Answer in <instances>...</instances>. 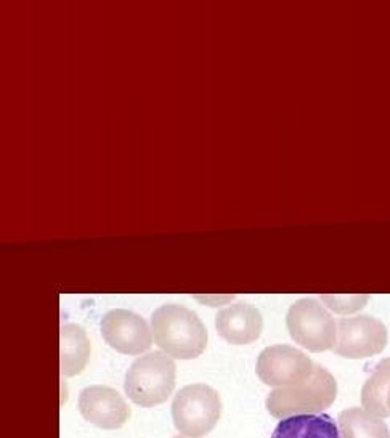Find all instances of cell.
I'll return each instance as SVG.
<instances>
[{"instance_id":"cell-1","label":"cell","mask_w":390,"mask_h":438,"mask_svg":"<svg viewBox=\"0 0 390 438\" xmlns=\"http://www.w3.org/2000/svg\"><path fill=\"white\" fill-rule=\"evenodd\" d=\"M153 339L175 359H193L204 352L207 329L199 316L183 305L165 303L151 316Z\"/></svg>"},{"instance_id":"cell-2","label":"cell","mask_w":390,"mask_h":438,"mask_svg":"<svg viewBox=\"0 0 390 438\" xmlns=\"http://www.w3.org/2000/svg\"><path fill=\"white\" fill-rule=\"evenodd\" d=\"M336 397V379L328 369L316 365L313 374L304 384L272 390L266 398V409L278 419L299 414H320L331 406Z\"/></svg>"},{"instance_id":"cell-3","label":"cell","mask_w":390,"mask_h":438,"mask_svg":"<svg viewBox=\"0 0 390 438\" xmlns=\"http://www.w3.org/2000/svg\"><path fill=\"white\" fill-rule=\"evenodd\" d=\"M175 361L162 352H151L133 361L127 369L124 389L127 397L143 408L169 400L175 387Z\"/></svg>"},{"instance_id":"cell-4","label":"cell","mask_w":390,"mask_h":438,"mask_svg":"<svg viewBox=\"0 0 390 438\" xmlns=\"http://www.w3.org/2000/svg\"><path fill=\"white\" fill-rule=\"evenodd\" d=\"M222 414L218 393L206 384H191L177 392L172 401V421L185 436L201 438L214 430Z\"/></svg>"},{"instance_id":"cell-5","label":"cell","mask_w":390,"mask_h":438,"mask_svg":"<svg viewBox=\"0 0 390 438\" xmlns=\"http://www.w3.org/2000/svg\"><path fill=\"white\" fill-rule=\"evenodd\" d=\"M287 331L292 341L308 352L334 350L337 342V321L316 299H300L286 315Z\"/></svg>"},{"instance_id":"cell-6","label":"cell","mask_w":390,"mask_h":438,"mask_svg":"<svg viewBox=\"0 0 390 438\" xmlns=\"http://www.w3.org/2000/svg\"><path fill=\"white\" fill-rule=\"evenodd\" d=\"M315 363L291 345L266 347L257 358L255 372L270 387H294L307 382L315 371Z\"/></svg>"},{"instance_id":"cell-7","label":"cell","mask_w":390,"mask_h":438,"mask_svg":"<svg viewBox=\"0 0 390 438\" xmlns=\"http://www.w3.org/2000/svg\"><path fill=\"white\" fill-rule=\"evenodd\" d=\"M388 341L385 324L374 316H353L337 321V342L334 353L350 359H361L384 352Z\"/></svg>"},{"instance_id":"cell-8","label":"cell","mask_w":390,"mask_h":438,"mask_svg":"<svg viewBox=\"0 0 390 438\" xmlns=\"http://www.w3.org/2000/svg\"><path fill=\"white\" fill-rule=\"evenodd\" d=\"M102 336L105 342L124 355H140L148 352L153 342V332L140 315L130 310H109L103 315Z\"/></svg>"},{"instance_id":"cell-9","label":"cell","mask_w":390,"mask_h":438,"mask_svg":"<svg viewBox=\"0 0 390 438\" xmlns=\"http://www.w3.org/2000/svg\"><path fill=\"white\" fill-rule=\"evenodd\" d=\"M82 418L100 429H120L130 416V408L120 393L106 385H92L79 393Z\"/></svg>"},{"instance_id":"cell-10","label":"cell","mask_w":390,"mask_h":438,"mask_svg":"<svg viewBox=\"0 0 390 438\" xmlns=\"http://www.w3.org/2000/svg\"><path fill=\"white\" fill-rule=\"evenodd\" d=\"M215 327L218 336L227 342L246 345L260 337L263 320L254 305L236 303L228 308L218 310L215 316Z\"/></svg>"},{"instance_id":"cell-11","label":"cell","mask_w":390,"mask_h":438,"mask_svg":"<svg viewBox=\"0 0 390 438\" xmlns=\"http://www.w3.org/2000/svg\"><path fill=\"white\" fill-rule=\"evenodd\" d=\"M270 438H342L339 425L331 416L299 414L284 418L276 425Z\"/></svg>"},{"instance_id":"cell-12","label":"cell","mask_w":390,"mask_h":438,"mask_svg":"<svg viewBox=\"0 0 390 438\" xmlns=\"http://www.w3.org/2000/svg\"><path fill=\"white\" fill-rule=\"evenodd\" d=\"M90 358V342L81 326L66 323L60 327V371L72 377L84 371Z\"/></svg>"},{"instance_id":"cell-13","label":"cell","mask_w":390,"mask_h":438,"mask_svg":"<svg viewBox=\"0 0 390 438\" xmlns=\"http://www.w3.org/2000/svg\"><path fill=\"white\" fill-rule=\"evenodd\" d=\"M388 392H390V358L379 361L373 374L364 382L361 389L363 409L376 418H390L388 408Z\"/></svg>"},{"instance_id":"cell-14","label":"cell","mask_w":390,"mask_h":438,"mask_svg":"<svg viewBox=\"0 0 390 438\" xmlns=\"http://www.w3.org/2000/svg\"><path fill=\"white\" fill-rule=\"evenodd\" d=\"M337 425L342 438H390V430L382 419L363 408L342 411Z\"/></svg>"},{"instance_id":"cell-15","label":"cell","mask_w":390,"mask_h":438,"mask_svg":"<svg viewBox=\"0 0 390 438\" xmlns=\"http://www.w3.org/2000/svg\"><path fill=\"white\" fill-rule=\"evenodd\" d=\"M321 302L334 313L350 315L361 310L370 300V295H320Z\"/></svg>"},{"instance_id":"cell-16","label":"cell","mask_w":390,"mask_h":438,"mask_svg":"<svg viewBox=\"0 0 390 438\" xmlns=\"http://www.w3.org/2000/svg\"><path fill=\"white\" fill-rule=\"evenodd\" d=\"M174 438H191V436H185V435H178V436H174Z\"/></svg>"},{"instance_id":"cell-17","label":"cell","mask_w":390,"mask_h":438,"mask_svg":"<svg viewBox=\"0 0 390 438\" xmlns=\"http://www.w3.org/2000/svg\"><path fill=\"white\" fill-rule=\"evenodd\" d=\"M388 408H390V392H388Z\"/></svg>"}]
</instances>
